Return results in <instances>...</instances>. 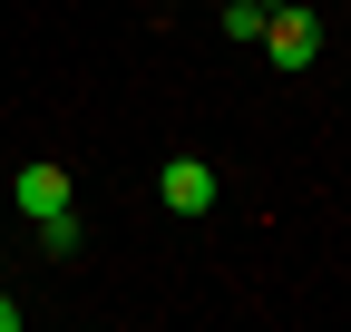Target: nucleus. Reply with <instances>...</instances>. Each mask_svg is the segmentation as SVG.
<instances>
[{
  "label": "nucleus",
  "instance_id": "1",
  "mask_svg": "<svg viewBox=\"0 0 351 332\" xmlns=\"http://www.w3.org/2000/svg\"><path fill=\"white\" fill-rule=\"evenodd\" d=\"M263 59H274V69H313L322 59V20L302 10V0H283L274 20H263Z\"/></svg>",
  "mask_w": 351,
  "mask_h": 332
},
{
  "label": "nucleus",
  "instance_id": "2",
  "mask_svg": "<svg viewBox=\"0 0 351 332\" xmlns=\"http://www.w3.org/2000/svg\"><path fill=\"white\" fill-rule=\"evenodd\" d=\"M10 195H20V215H29V225H49V215H69V205H78L69 166H49V156H39V166H20V176H10Z\"/></svg>",
  "mask_w": 351,
  "mask_h": 332
},
{
  "label": "nucleus",
  "instance_id": "3",
  "mask_svg": "<svg viewBox=\"0 0 351 332\" xmlns=\"http://www.w3.org/2000/svg\"><path fill=\"white\" fill-rule=\"evenodd\" d=\"M156 195H166V215H215V166L205 156H166L156 166Z\"/></svg>",
  "mask_w": 351,
  "mask_h": 332
},
{
  "label": "nucleus",
  "instance_id": "4",
  "mask_svg": "<svg viewBox=\"0 0 351 332\" xmlns=\"http://www.w3.org/2000/svg\"><path fill=\"white\" fill-rule=\"evenodd\" d=\"M263 20H274V10H263V0H225V39H244V49L263 39Z\"/></svg>",
  "mask_w": 351,
  "mask_h": 332
},
{
  "label": "nucleus",
  "instance_id": "5",
  "mask_svg": "<svg viewBox=\"0 0 351 332\" xmlns=\"http://www.w3.org/2000/svg\"><path fill=\"white\" fill-rule=\"evenodd\" d=\"M39 244H49V254H78V205H69V215H49V225H39Z\"/></svg>",
  "mask_w": 351,
  "mask_h": 332
},
{
  "label": "nucleus",
  "instance_id": "6",
  "mask_svg": "<svg viewBox=\"0 0 351 332\" xmlns=\"http://www.w3.org/2000/svg\"><path fill=\"white\" fill-rule=\"evenodd\" d=\"M0 332H20V303H10V294H0Z\"/></svg>",
  "mask_w": 351,
  "mask_h": 332
},
{
  "label": "nucleus",
  "instance_id": "7",
  "mask_svg": "<svg viewBox=\"0 0 351 332\" xmlns=\"http://www.w3.org/2000/svg\"><path fill=\"white\" fill-rule=\"evenodd\" d=\"M263 10H283V0H263Z\"/></svg>",
  "mask_w": 351,
  "mask_h": 332
}]
</instances>
